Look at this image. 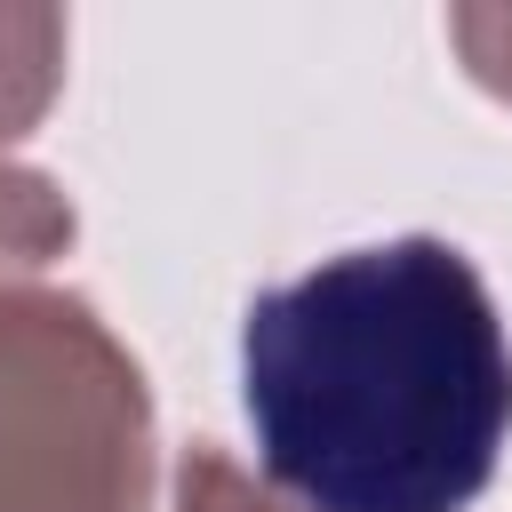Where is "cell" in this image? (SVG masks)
Masks as SVG:
<instances>
[{"label":"cell","instance_id":"cell-1","mask_svg":"<svg viewBox=\"0 0 512 512\" xmlns=\"http://www.w3.org/2000/svg\"><path fill=\"white\" fill-rule=\"evenodd\" d=\"M240 400L296 512H472L512 432V344L480 264L400 232L248 304Z\"/></svg>","mask_w":512,"mask_h":512},{"label":"cell","instance_id":"cell-2","mask_svg":"<svg viewBox=\"0 0 512 512\" xmlns=\"http://www.w3.org/2000/svg\"><path fill=\"white\" fill-rule=\"evenodd\" d=\"M152 400L112 328L0 280V512H144Z\"/></svg>","mask_w":512,"mask_h":512},{"label":"cell","instance_id":"cell-3","mask_svg":"<svg viewBox=\"0 0 512 512\" xmlns=\"http://www.w3.org/2000/svg\"><path fill=\"white\" fill-rule=\"evenodd\" d=\"M64 80V16L56 8H0V160L48 112Z\"/></svg>","mask_w":512,"mask_h":512},{"label":"cell","instance_id":"cell-4","mask_svg":"<svg viewBox=\"0 0 512 512\" xmlns=\"http://www.w3.org/2000/svg\"><path fill=\"white\" fill-rule=\"evenodd\" d=\"M64 240H72V208H64V192H56L48 176L0 160V280L48 264Z\"/></svg>","mask_w":512,"mask_h":512},{"label":"cell","instance_id":"cell-5","mask_svg":"<svg viewBox=\"0 0 512 512\" xmlns=\"http://www.w3.org/2000/svg\"><path fill=\"white\" fill-rule=\"evenodd\" d=\"M176 512H296V504H280L272 488H256L224 448H192L184 480H176Z\"/></svg>","mask_w":512,"mask_h":512},{"label":"cell","instance_id":"cell-6","mask_svg":"<svg viewBox=\"0 0 512 512\" xmlns=\"http://www.w3.org/2000/svg\"><path fill=\"white\" fill-rule=\"evenodd\" d=\"M448 40L464 48L472 80H488L496 96H512V8H456Z\"/></svg>","mask_w":512,"mask_h":512}]
</instances>
